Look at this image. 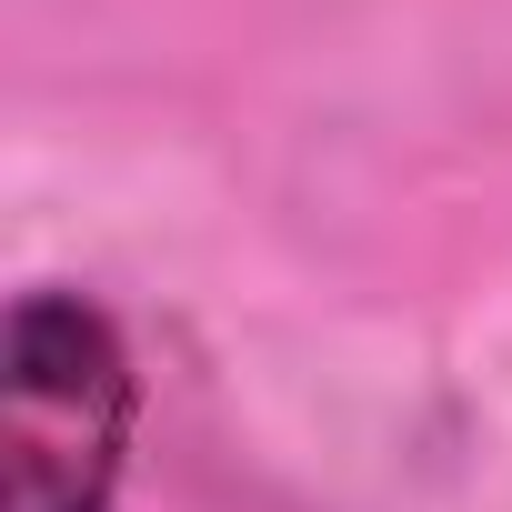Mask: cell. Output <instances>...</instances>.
<instances>
[{"label":"cell","instance_id":"1","mask_svg":"<svg viewBox=\"0 0 512 512\" xmlns=\"http://www.w3.org/2000/svg\"><path fill=\"white\" fill-rule=\"evenodd\" d=\"M131 462V352L101 302L21 292L0 342V512H111Z\"/></svg>","mask_w":512,"mask_h":512}]
</instances>
